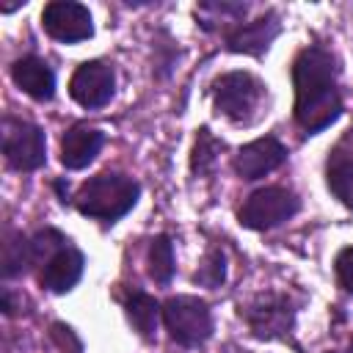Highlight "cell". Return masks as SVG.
I'll use <instances>...</instances> for the list:
<instances>
[{"mask_svg": "<svg viewBox=\"0 0 353 353\" xmlns=\"http://www.w3.org/2000/svg\"><path fill=\"white\" fill-rule=\"evenodd\" d=\"M234 353H248V350H234Z\"/></svg>", "mask_w": 353, "mask_h": 353, "instance_id": "obj_27", "label": "cell"}, {"mask_svg": "<svg viewBox=\"0 0 353 353\" xmlns=\"http://www.w3.org/2000/svg\"><path fill=\"white\" fill-rule=\"evenodd\" d=\"M350 353H353V342H350Z\"/></svg>", "mask_w": 353, "mask_h": 353, "instance_id": "obj_28", "label": "cell"}, {"mask_svg": "<svg viewBox=\"0 0 353 353\" xmlns=\"http://www.w3.org/2000/svg\"><path fill=\"white\" fill-rule=\"evenodd\" d=\"M83 270H85V256L69 240L61 251H55L36 270V279H39V287L41 290H47L52 295H63V292H72L77 287V281L83 279Z\"/></svg>", "mask_w": 353, "mask_h": 353, "instance_id": "obj_12", "label": "cell"}, {"mask_svg": "<svg viewBox=\"0 0 353 353\" xmlns=\"http://www.w3.org/2000/svg\"><path fill=\"white\" fill-rule=\"evenodd\" d=\"M69 243V237L52 226L39 229L36 234H30V270H39L55 251H61Z\"/></svg>", "mask_w": 353, "mask_h": 353, "instance_id": "obj_22", "label": "cell"}, {"mask_svg": "<svg viewBox=\"0 0 353 353\" xmlns=\"http://www.w3.org/2000/svg\"><path fill=\"white\" fill-rule=\"evenodd\" d=\"M163 325L171 342L182 347H201L212 336L210 303L196 295H171L163 301Z\"/></svg>", "mask_w": 353, "mask_h": 353, "instance_id": "obj_5", "label": "cell"}, {"mask_svg": "<svg viewBox=\"0 0 353 353\" xmlns=\"http://www.w3.org/2000/svg\"><path fill=\"white\" fill-rule=\"evenodd\" d=\"M212 108L237 127H251L268 113V83L254 72H223L210 83Z\"/></svg>", "mask_w": 353, "mask_h": 353, "instance_id": "obj_3", "label": "cell"}, {"mask_svg": "<svg viewBox=\"0 0 353 353\" xmlns=\"http://www.w3.org/2000/svg\"><path fill=\"white\" fill-rule=\"evenodd\" d=\"M190 279H193V284H199V287L218 290V287L226 281V254H223V248L210 245Z\"/></svg>", "mask_w": 353, "mask_h": 353, "instance_id": "obj_21", "label": "cell"}, {"mask_svg": "<svg viewBox=\"0 0 353 353\" xmlns=\"http://www.w3.org/2000/svg\"><path fill=\"white\" fill-rule=\"evenodd\" d=\"M325 185L331 190V196L353 210V130H347L331 149L325 157Z\"/></svg>", "mask_w": 353, "mask_h": 353, "instance_id": "obj_14", "label": "cell"}, {"mask_svg": "<svg viewBox=\"0 0 353 353\" xmlns=\"http://www.w3.org/2000/svg\"><path fill=\"white\" fill-rule=\"evenodd\" d=\"M146 273L154 284L165 287L171 284L176 273V259H174V243L168 234H154L146 248Z\"/></svg>", "mask_w": 353, "mask_h": 353, "instance_id": "obj_18", "label": "cell"}, {"mask_svg": "<svg viewBox=\"0 0 353 353\" xmlns=\"http://www.w3.org/2000/svg\"><path fill=\"white\" fill-rule=\"evenodd\" d=\"M121 306H124V317H127V323L132 325V331H135L143 342H154V336H157V323L163 320V303H160L154 295L143 292V290H132V292L121 301Z\"/></svg>", "mask_w": 353, "mask_h": 353, "instance_id": "obj_16", "label": "cell"}, {"mask_svg": "<svg viewBox=\"0 0 353 353\" xmlns=\"http://www.w3.org/2000/svg\"><path fill=\"white\" fill-rule=\"evenodd\" d=\"M223 149H226V143L218 135H212L210 127H199L196 130V138H193V149H190V171L196 176L212 174Z\"/></svg>", "mask_w": 353, "mask_h": 353, "instance_id": "obj_19", "label": "cell"}, {"mask_svg": "<svg viewBox=\"0 0 353 353\" xmlns=\"http://www.w3.org/2000/svg\"><path fill=\"white\" fill-rule=\"evenodd\" d=\"M116 94V69L113 63L94 58V61H83L69 80V97L88 110H99L105 108Z\"/></svg>", "mask_w": 353, "mask_h": 353, "instance_id": "obj_8", "label": "cell"}, {"mask_svg": "<svg viewBox=\"0 0 353 353\" xmlns=\"http://www.w3.org/2000/svg\"><path fill=\"white\" fill-rule=\"evenodd\" d=\"M19 303H22V295L17 298L11 287H3V290H0V309H3L6 317H14V314L19 312Z\"/></svg>", "mask_w": 353, "mask_h": 353, "instance_id": "obj_25", "label": "cell"}, {"mask_svg": "<svg viewBox=\"0 0 353 353\" xmlns=\"http://www.w3.org/2000/svg\"><path fill=\"white\" fill-rule=\"evenodd\" d=\"M281 33V19L273 8H268L265 14H259L256 19H248V22H240L234 28H229L223 33V44L229 52L234 55H265L270 50V44L279 39Z\"/></svg>", "mask_w": 353, "mask_h": 353, "instance_id": "obj_10", "label": "cell"}, {"mask_svg": "<svg viewBox=\"0 0 353 353\" xmlns=\"http://www.w3.org/2000/svg\"><path fill=\"white\" fill-rule=\"evenodd\" d=\"M245 11H248V3H232V0H204V3H199L196 6V22H199V28H204L207 33H212V30H218L221 25L229 30V28H234V25H240V19L245 17ZM223 30V33H226Z\"/></svg>", "mask_w": 353, "mask_h": 353, "instance_id": "obj_17", "label": "cell"}, {"mask_svg": "<svg viewBox=\"0 0 353 353\" xmlns=\"http://www.w3.org/2000/svg\"><path fill=\"white\" fill-rule=\"evenodd\" d=\"M287 146L273 138V135H262L245 146L237 149V154L232 157V168L240 179L245 182H254V179H262L265 174L281 168L287 163Z\"/></svg>", "mask_w": 353, "mask_h": 353, "instance_id": "obj_11", "label": "cell"}, {"mask_svg": "<svg viewBox=\"0 0 353 353\" xmlns=\"http://www.w3.org/2000/svg\"><path fill=\"white\" fill-rule=\"evenodd\" d=\"M3 279H14L30 270V237L17 229L3 232V259H0Z\"/></svg>", "mask_w": 353, "mask_h": 353, "instance_id": "obj_20", "label": "cell"}, {"mask_svg": "<svg viewBox=\"0 0 353 353\" xmlns=\"http://www.w3.org/2000/svg\"><path fill=\"white\" fill-rule=\"evenodd\" d=\"M102 146H105V132L99 127L88 121H74L61 135V165L66 171H80L88 163H94Z\"/></svg>", "mask_w": 353, "mask_h": 353, "instance_id": "obj_13", "label": "cell"}, {"mask_svg": "<svg viewBox=\"0 0 353 353\" xmlns=\"http://www.w3.org/2000/svg\"><path fill=\"white\" fill-rule=\"evenodd\" d=\"M301 210V199L292 188L284 185H265L259 190H254L237 210V221L245 229L254 232H268L276 229L281 223H287L290 218H295Z\"/></svg>", "mask_w": 353, "mask_h": 353, "instance_id": "obj_6", "label": "cell"}, {"mask_svg": "<svg viewBox=\"0 0 353 353\" xmlns=\"http://www.w3.org/2000/svg\"><path fill=\"white\" fill-rule=\"evenodd\" d=\"M3 157L14 171H39L47 163V135L39 124L3 116Z\"/></svg>", "mask_w": 353, "mask_h": 353, "instance_id": "obj_7", "label": "cell"}, {"mask_svg": "<svg viewBox=\"0 0 353 353\" xmlns=\"http://www.w3.org/2000/svg\"><path fill=\"white\" fill-rule=\"evenodd\" d=\"M334 276H336V284L353 295V245L339 248V254L334 256Z\"/></svg>", "mask_w": 353, "mask_h": 353, "instance_id": "obj_23", "label": "cell"}, {"mask_svg": "<svg viewBox=\"0 0 353 353\" xmlns=\"http://www.w3.org/2000/svg\"><path fill=\"white\" fill-rule=\"evenodd\" d=\"M298 301L290 292L268 290L254 295L251 301L240 303L237 314L245 323L248 334L262 339V342H276V339H290L298 317Z\"/></svg>", "mask_w": 353, "mask_h": 353, "instance_id": "obj_4", "label": "cell"}, {"mask_svg": "<svg viewBox=\"0 0 353 353\" xmlns=\"http://www.w3.org/2000/svg\"><path fill=\"white\" fill-rule=\"evenodd\" d=\"M138 199H141V182L135 176L121 171H99L77 188L72 204L80 215L91 221L116 223L138 204Z\"/></svg>", "mask_w": 353, "mask_h": 353, "instance_id": "obj_2", "label": "cell"}, {"mask_svg": "<svg viewBox=\"0 0 353 353\" xmlns=\"http://www.w3.org/2000/svg\"><path fill=\"white\" fill-rule=\"evenodd\" d=\"M11 80L36 102H50L55 97V72L39 55H22L11 63Z\"/></svg>", "mask_w": 353, "mask_h": 353, "instance_id": "obj_15", "label": "cell"}, {"mask_svg": "<svg viewBox=\"0 0 353 353\" xmlns=\"http://www.w3.org/2000/svg\"><path fill=\"white\" fill-rule=\"evenodd\" d=\"M55 190H58V201L61 204H69V185H63V179H55Z\"/></svg>", "mask_w": 353, "mask_h": 353, "instance_id": "obj_26", "label": "cell"}, {"mask_svg": "<svg viewBox=\"0 0 353 353\" xmlns=\"http://www.w3.org/2000/svg\"><path fill=\"white\" fill-rule=\"evenodd\" d=\"M50 339L55 342V347H58L61 353H83V342H80L77 334H74L69 325H63V323H52Z\"/></svg>", "mask_w": 353, "mask_h": 353, "instance_id": "obj_24", "label": "cell"}, {"mask_svg": "<svg viewBox=\"0 0 353 353\" xmlns=\"http://www.w3.org/2000/svg\"><path fill=\"white\" fill-rule=\"evenodd\" d=\"M292 116L303 135H320L345 110L336 55L320 44L303 47L292 61Z\"/></svg>", "mask_w": 353, "mask_h": 353, "instance_id": "obj_1", "label": "cell"}, {"mask_svg": "<svg viewBox=\"0 0 353 353\" xmlns=\"http://www.w3.org/2000/svg\"><path fill=\"white\" fill-rule=\"evenodd\" d=\"M41 28L61 44H77L94 36L91 11L74 0H52L41 8Z\"/></svg>", "mask_w": 353, "mask_h": 353, "instance_id": "obj_9", "label": "cell"}, {"mask_svg": "<svg viewBox=\"0 0 353 353\" xmlns=\"http://www.w3.org/2000/svg\"><path fill=\"white\" fill-rule=\"evenodd\" d=\"M328 353H331V350H328Z\"/></svg>", "mask_w": 353, "mask_h": 353, "instance_id": "obj_29", "label": "cell"}]
</instances>
